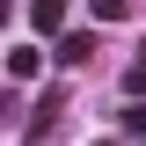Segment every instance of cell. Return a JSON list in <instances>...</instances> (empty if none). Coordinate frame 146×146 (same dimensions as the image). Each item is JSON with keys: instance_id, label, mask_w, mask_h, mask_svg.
Instances as JSON below:
<instances>
[{"instance_id": "1", "label": "cell", "mask_w": 146, "mask_h": 146, "mask_svg": "<svg viewBox=\"0 0 146 146\" xmlns=\"http://www.w3.org/2000/svg\"><path fill=\"white\" fill-rule=\"evenodd\" d=\"M88 58H95V36H88V29L58 36V66H88Z\"/></svg>"}, {"instance_id": "2", "label": "cell", "mask_w": 146, "mask_h": 146, "mask_svg": "<svg viewBox=\"0 0 146 146\" xmlns=\"http://www.w3.org/2000/svg\"><path fill=\"white\" fill-rule=\"evenodd\" d=\"M7 73H15V80H36V73H44V51H36V44H15V51H7Z\"/></svg>"}, {"instance_id": "3", "label": "cell", "mask_w": 146, "mask_h": 146, "mask_svg": "<svg viewBox=\"0 0 146 146\" xmlns=\"http://www.w3.org/2000/svg\"><path fill=\"white\" fill-rule=\"evenodd\" d=\"M29 22L36 29H66V0H29Z\"/></svg>"}, {"instance_id": "4", "label": "cell", "mask_w": 146, "mask_h": 146, "mask_svg": "<svg viewBox=\"0 0 146 146\" xmlns=\"http://www.w3.org/2000/svg\"><path fill=\"white\" fill-rule=\"evenodd\" d=\"M88 7H95V22H117V15L131 7V0H88Z\"/></svg>"}, {"instance_id": "5", "label": "cell", "mask_w": 146, "mask_h": 146, "mask_svg": "<svg viewBox=\"0 0 146 146\" xmlns=\"http://www.w3.org/2000/svg\"><path fill=\"white\" fill-rule=\"evenodd\" d=\"M0 29H7V0H0Z\"/></svg>"}, {"instance_id": "6", "label": "cell", "mask_w": 146, "mask_h": 146, "mask_svg": "<svg viewBox=\"0 0 146 146\" xmlns=\"http://www.w3.org/2000/svg\"><path fill=\"white\" fill-rule=\"evenodd\" d=\"M102 146H110V139H102Z\"/></svg>"}]
</instances>
